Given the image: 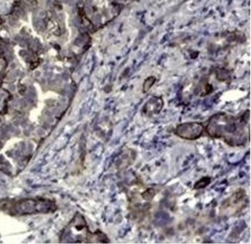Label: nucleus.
Listing matches in <instances>:
<instances>
[{
  "instance_id": "1",
  "label": "nucleus",
  "mask_w": 251,
  "mask_h": 244,
  "mask_svg": "<svg viewBox=\"0 0 251 244\" xmlns=\"http://www.w3.org/2000/svg\"><path fill=\"white\" fill-rule=\"evenodd\" d=\"M205 131L208 136L223 140L230 146H243L249 141L250 110L239 116L215 113L207 122Z\"/></svg>"
},
{
  "instance_id": "2",
  "label": "nucleus",
  "mask_w": 251,
  "mask_h": 244,
  "mask_svg": "<svg viewBox=\"0 0 251 244\" xmlns=\"http://www.w3.org/2000/svg\"><path fill=\"white\" fill-rule=\"evenodd\" d=\"M61 242L65 244H108L110 240L100 230L92 232L85 218L77 213L68 226L63 231Z\"/></svg>"
},
{
  "instance_id": "3",
  "label": "nucleus",
  "mask_w": 251,
  "mask_h": 244,
  "mask_svg": "<svg viewBox=\"0 0 251 244\" xmlns=\"http://www.w3.org/2000/svg\"><path fill=\"white\" fill-rule=\"evenodd\" d=\"M56 208L55 203L48 198H24L0 202V210L11 216L49 213Z\"/></svg>"
},
{
  "instance_id": "4",
  "label": "nucleus",
  "mask_w": 251,
  "mask_h": 244,
  "mask_svg": "<svg viewBox=\"0 0 251 244\" xmlns=\"http://www.w3.org/2000/svg\"><path fill=\"white\" fill-rule=\"evenodd\" d=\"M205 132V126L201 122H184L176 126L175 135L182 139L195 141L199 139Z\"/></svg>"
},
{
  "instance_id": "5",
  "label": "nucleus",
  "mask_w": 251,
  "mask_h": 244,
  "mask_svg": "<svg viewBox=\"0 0 251 244\" xmlns=\"http://www.w3.org/2000/svg\"><path fill=\"white\" fill-rule=\"evenodd\" d=\"M248 201L246 192L245 190L240 188L224 201L221 206L222 211L226 214H235L245 208Z\"/></svg>"
},
{
  "instance_id": "6",
  "label": "nucleus",
  "mask_w": 251,
  "mask_h": 244,
  "mask_svg": "<svg viewBox=\"0 0 251 244\" xmlns=\"http://www.w3.org/2000/svg\"><path fill=\"white\" fill-rule=\"evenodd\" d=\"M164 100L161 97H152L148 100L142 107V113L147 117H152L159 114L164 107Z\"/></svg>"
},
{
  "instance_id": "7",
  "label": "nucleus",
  "mask_w": 251,
  "mask_h": 244,
  "mask_svg": "<svg viewBox=\"0 0 251 244\" xmlns=\"http://www.w3.org/2000/svg\"><path fill=\"white\" fill-rule=\"evenodd\" d=\"M155 81H156V78L155 76H149V77L147 78L144 82L143 86H142L143 92L148 93L151 90V88L153 86Z\"/></svg>"
},
{
  "instance_id": "8",
  "label": "nucleus",
  "mask_w": 251,
  "mask_h": 244,
  "mask_svg": "<svg viewBox=\"0 0 251 244\" xmlns=\"http://www.w3.org/2000/svg\"><path fill=\"white\" fill-rule=\"evenodd\" d=\"M210 182H211V178L208 177V176L202 177V179H200L198 182L195 184L194 188L196 190L202 189V188H205Z\"/></svg>"
}]
</instances>
